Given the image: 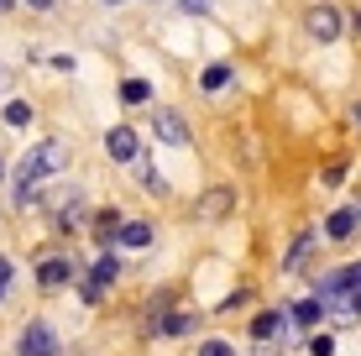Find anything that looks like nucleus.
Returning <instances> with one entry per match:
<instances>
[{
    "label": "nucleus",
    "instance_id": "f257e3e1",
    "mask_svg": "<svg viewBox=\"0 0 361 356\" xmlns=\"http://www.w3.org/2000/svg\"><path fill=\"white\" fill-rule=\"evenodd\" d=\"M63 168H68V147H63V142H37L32 152L16 163V204H21V210L32 204V189H37V183L53 178V173H63Z\"/></svg>",
    "mask_w": 361,
    "mask_h": 356
},
{
    "label": "nucleus",
    "instance_id": "f03ea898",
    "mask_svg": "<svg viewBox=\"0 0 361 356\" xmlns=\"http://www.w3.org/2000/svg\"><path fill=\"white\" fill-rule=\"evenodd\" d=\"M16 351H21V356H58L53 325H47V320H27V330H21V340H16Z\"/></svg>",
    "mask_w": 361,
    "mask_h": 356
},
{
    "label": "nucleus",
    "instance_id": "7ed1b4c3",
    "mask_svg": "<svg viewBox=\"0 0 361 356\" xmlns=\"http://www.w3.org/2000/svg\"><path fill=\"white\" fill-rule=\"evenodd\" d=\"M116 273H121V262H116V257H99V262H94V273L84 278V299L99 304V299H105V288L116 283Z\"/></svg>",
    "mask_w": 361,
    "mask_h": 356
},
{
    "label": "nucleus",
    "instance_id": "20e7f679",
    "mask_svg": "<svg viewBox=\"0 0 361 356\" xmlns=\"http://www.w3.org/2000/svg\"><path fill=\"white\" fill-rule=\"evenodd\" d=\"M288 330H293V309H267V314H257V320H252V336L257 340H272V336H288Z\"/></svg>",
    "mask_w": 361,
    "mask_h": 356
},
{
    "label": "nucleus",
    "instance_id": "39448f33",
    "mask_svg": "<svg viewBox=\"0 0 361 356\" xmlns=\"http://www.w3.org/2000/svg\"><path fill=\"white\" fill-rule=\"evenodd\" d=\"M152 131H157L168 147H183V142H189V126H183L178 110H152Z\"/></svg>",
    "mask_w": 361,
    "mask_h": 356
},
{
    "label": "nucleus",
    "instance_id": "423d86ee",
    "mask_svg": "<svg viewBox=\"0 0 361 356\" xmlns=\"http://www.w3.org/2000/svg\"><path fill=\"white\" fill-rule=\"evenodd\" d=\"M37 283H42V288L73 283V262H68V257H42V262H37Z\"/></svg>",
    "mask_w": 361,
    "mask_h": 356
},
{
    "label": "nucleus",
    "instance_id": "0eeeda50",
    "mask_svg": "<svg viewBox=\"0 0 361 356\" xmlns=\"http://www.w3.org/2000/svg\"><path fill=\"white\" fill-rule=\"evenodd\" d=\"M309 32H314L319 42H335V37H341V11L335 6H314L309 11Z\"/></svg>",
    "mask_w": 361,
    "mask_h": 356
},
{
    "label": "nucleus",
    "instance_id": "6e6552de",
    "mask_svg": "<svg viewBox=\"0 0 361 356\" xmlns=\"http://www.w3.org/2000/svg\"><path fill=\"white\" fill-rule=\"evenodd\" d=\"M231 210H235V189H209L199 200V220H226Z\"/></svg>",
    "mask_w": 361,
    "mask_h": 356
},
{
    "label": "nucleus",
    "instance_id": "1a4fd4ad",
    "mask_svg": "<svg viewBox=\"0 0 361 356\" xmlns=\"http://www.w3.org/2000/svg\"><path fill=\"white\" fill-rule=\"evenodd\" d=\"M105 152L116 157V163H136V131H131V126H116V131L105 137Z\"/></svg>",
    "mask_w": 361,
    "mask_h": 356
},
{
    "label": "nucleus",
    "instance_id": "9d476101",
    "mask_svg": "<svg viewBox=\"0 0 361 356\" xmlns=\"http://www.w3.org/2000/svg\"><path fill=\"white\" fill-rule=\"evenodd\" d=\"M356 226H361V210L351 204V210H335V215L325 220V236H330V241H345V236H351Z\"/></svg>",
    "mask_w": 361,
    "mask_h": 356
},
{
    "label": "nucleus",
    "instance_id": "9b49d317",
    "mask_svg": "<svg viewBox=\"0 0 361 356\" xmlns=\"http://www.w3.org/2000/svg\"><path fill=\"white\" fill-rule=\"evenodd\" d=\"M325 314H330V304L319 299V293H314V299H304V304H293V325H298V330L319 325V320H325Z\"/></svg>",
    "mask_w": 361,
    "mask_h": 356
},
{
    "label": "nucleus",
    "instance_id": "f8f14e48",
    "mask_svg": "<svg viewBox=\"0 0 361 356\" xmlns=\"http://www.w3.org/2000/svg\"><path fill=\"white\" fill-rule=\"evenodd\" d=\"M121 247H152V226H147V220H126V226H121Z\"/></svg>",
    "mask_w": 361,
    "mask_h": 356
},
{
    "label": "nucleus",
    "instance_id": "ddd939ff",
    "mask_svg": "<svg viewBox=\"0 0 361 356\" xmlns=\"http://www.w3.org/2000/svg\"><path fill=\"white\" fill-rule=\"evenodd\" d=\"M309 247H314V231H304V236H298L293 247H288V257H283V267H288V273H298V267H304V257H309Z\"/></svg>",
    "mask_w": 361,
    "mask_h": 356
},
{
    "label": "nucleus",
    "instance_id": "4468645a",
    "mask_svg": "<svg viewBox=\"0 0 361 356\" xmlns=\"http://www.w3.org/2000/svg\"><path fill=\"white\" fill-rule=\"evenodd\" d=\"M147 94H152V84H147V79H126V84H121V100H126V105H142Z\"/></svg>",
    "mask_w": 361,
    "mask_h": 356
},
{
    "label": "nucleus",
    "instance_id": "2eb2a0df",
    "mask_svg": "<svg viewBox=\"0 0 361 356\" xmlns=\"http://www.w3.org/2000/svg\"><path fill=\"white\" fill-rule=\"evenodd\" d=\"M6 126H32V105L27 100H11L6 105Z\"/></svg>",
    "mask_w": 361,
    "mask_h": 356
},
{
    "label": "nucleus",
    "instance_id": "dca6fc26",
    "mask_svg": "<svg viewBox=\"0 0 361 356\" xmlns=\"http://www.w3.org/2000/svg\"><path fill=\"white\" fill-rule=\"evenodd\" d=\"M157 330H163V336H189V330H194V314H168Z\"/></svg>",
    "mask_w": 361,
    "mask_h": 356
},
{
    "label": "nucleus",
    "instance_id": "f3484780",
    "mask_svg": "<svg viewBox=\"0 0 361 356\" xmlns=\"http://www.w3.org/2000/svg\"><path fill=\"white\" fill-rule=\"evenodd\" d=\"M226 79H231V68H204V90H209V94L226 90Z\"/></svg>",
    "mask_w": 361,
    "mask_h": 356
},
{
    "label": "nucleus",
    "instance_id": "a211bd4d",
    "mask_svg": "<svg viewBox=\"0 0 361 356\" xmlns=\"http://www.w3.org/2000/svg\"><path fill=\"white\" fill-rule=\"evenodd\" d=\"M309 351H314V356H330L335 340H330V336H309Z\"/></svg>",
    "mask_w": 361,
    "mask_h": 356
},
{
    "label": "nucleus",
    "instance_id": "6ab92c4d",
    "mask_svg": "<svg viewBox=\"0 0 361 356\" xmlns=\"http://www.w3.org/2000/svg\"><path fill=\"white\" fill-rule=\"evenodd\" d=\"M199 356H235L226 340H204V346H199Z\"/></svg>",
    "mask_w": 361,
    "mask_h": 356
},
{
    "label": "nucleus",
    "instance_id": "aec40b11",
    "mask_svg": "<svg viewBox=\"0 0 361 356\" xmlns=\"http://www.w3.org/2000/svg\"><path fill=\"white\" fill-rule=\"evenodd\" d=\"M183 11H209V0H183Z\"/></svg>",
    "mask_w": 361,
    "mask_h": 356
},
{
    "label": "nucleus",
    "instance_id": "412c9836",
    "mask_svg": "<svg viewBox=\"0 0 361 356\" xmlns=\"http://www.w3.org/2000/svg\"><path fill=\"white\" fill-rule=\"evenodd\" d=\"M6 278H11V262H6V257H0V283H6Z\"/></svg>",
    "mask_w": 361,
    "mask_h": 356
},
{
    "label": "nucleus",
    "instance_id": "4be33fe9",
    "mask_svg": "<svg viewBox=\"0 0 361 356\" xmlns=\"http://www.w3.org/2000/svg\"><path fill=\"white\" fill-rule=\"evenodd\" d=\"M27 6H32V11H47V6H53V0H27Z\"/></svg>",
    "mask_w": 361,
    "mask_h": 356
},
{
    "label": "nucleus",
    "instance_id": "5701e85b",
    "mask_svg": "<svg viewBox=\"0 0 361 356\" xmlns=\"http://www.w3.org/2000/svg\"><path fill=\"white\" fill-rule=\"evenodd\" d=\"M0 11H11V0H0Z\"/></svg>",
    "mask_w": 361,
    "mask_h": 356
},
{
    "label": "nucleus",
    "instance_id": "b1692460",
    "mask_svg": "<svg viewBox=\"0 0 361 356\" xmlns=\"http://www.w3.org/2000/svg\"><path fill=\"white\" fill-rule=\"evenodd\" d=\"M356 126H361V105H356Z\"/></svg>",
    "mask_w": 361,
    "mask_h": 356
},
{
    "label": "nucleus",
    "instance_id": "393cba45",
    "mask_svg": "<svg viewBox=\"0 0 361 356\" xmlns=\"http://www.w3.org/2000/svg\"><path fill=\"white\" fill-rule=\"evenodd\" d=\"M0 84H6V68H0Z\"/></svg>",
    "mask_w": 361,
    "mask_h": 356
},
{
    "label": "nucleus",
    "instance_id": "a878e982",
    "mask_svg": "<svg viewBox=\"0 0 361 356\" xmlns=\"http://www.w3.org/2000/svg\"><path fill=\"white\" fill-rule=\"evenodd\" d=\"M0 299H6V283H0Z\"/></svg>",
    "mask_w": 361,
    "mask_h": 356
},
{
    "label": "nucleus",
    "instance_id": "bb28decb",
    "mask_svg": "<svg viewBox=\"0 0 361 356\" xmlns=\"http://www.w3.org/2000/svg\"><path fill=\"white\" fill-rule=\"evenodd\" d=\"M0 178H6V163H0Z\"/></svg>",
    "mask_w": 361,
    "mask_h": 356
},
{
    "label": "nucleus",
    "instance_id": "cd10ccee",
    "mask_svg": "<svg viewBox=\"0 0 361 356\" xmlns=\"http://www.w3.org/2000/svg\"><path fill=\"white\" fill-rule=\"evenodd\" d=\"M105 6H121V0H105Z\"/></svg>",
    "mask_w": 361,
    "mask_h": 356
},
{
    "label": "nucleus",
    "instance_id": "c85d7f7f",
    "mask_svg": "<svg viewBox=\"0 0 361 356\" xmlns=\"http://www.w3.org/2000/svg\"><path fill=\"white\" fill-rule=\"evenodd\" d=\"M356 210H361V204H356Z\"/></svg>",
    "mask_w": 361,
    "mask_h": 356
}]
</instances>
